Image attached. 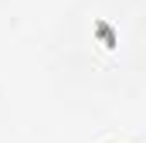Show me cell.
I'll return each mask as SVG.
<instances>
[{
    "instance_id": "6da1fadb",
    "label": "cell",
    "mask_w": 146,
    "mask_h": 143,
    "mask_svg": "<svg viewBox=\"0 0 146 143\" xmlns=\"http://www.w3.org/2000/svg\"><path fill=\"white\" fill-rule=\"evenodd\" d=\"M92 31H95V37L102 41V48H106V51H115V48H119V34H115V27H112L109 21H95V24H92Z\"/></svg>"
}]
</instances>
